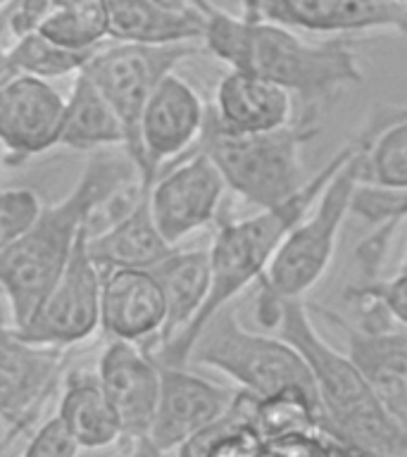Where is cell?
<instances>
[{
  "instance_id": "16",
  "label": "cell",
  "mask_w": 407,
  "mask_h": 457,
  "mask_svg": "<svg viewBox=\"0 0 407 457\" xmlns=\"http://www.w3.org/2000/svg\"><path fill=\"white\" fill-rule=\"evenodd\" d=\"M234 393L227 386L191 374L186 364L160 362L155 417L150 424L143 453H177L188 438L227 410Z\"/></svg>"
},
{
  "instance_id": "28",
  "label": "cell",
  "mask_w": 407,
  "mask_h": 457,
  "mask_svg": "<svg viewBox=\"0 0 407 457\" xmlns=\"http://www.w3.org/2000/svg\"><path fill=\"white\" fill-rule=\"evenodd\" d=\"M345 300L357 312H371L407 327V270H400L393 278L364 277V284L348 286Z\"/></svg>"
},
{
  "instance_id": "38",
  "label": "cell",
  "mask_w": 407,
  "mask_h": 457,
  "mask_svg": "<svg viewBox=\"0 0 407 457\" xmlns=\"http://www.w3.org/2000/svg\"><path fill=\"white\" fill-rule=\"evenodd\" d=\"M0 295H3V291H0Z\"/></svg>"
},
{
  "instance_id": "11",
  "label": "cell",
  "mask_w": 407,
  "mask_h": 457,
  "mask_svg": "<svg viewBox=\"0 0 407 457\" xmlns=\"http://www.w3.org/2000/svg\"><path fill=\"white\" fill-rule=\"evenodd\" d=\"M62 348L36 343L0 317V421L7 441L24 434L55 393Z\"/></svg>"
},
{
  "instance_id": "5",
  "label": "cell",
  "mask_w": 407,
  "mask_h": 457,
  "mask_svg": "<svg viewBox=\"0 0 407 457\" xmlns=\"http://www.w3.org/2000/svg\"><path fill=\"white\" fill-rule=\"evenodd\" d=\"M274 328L305 357L324 424L348 453L407 455V431L386 412L355 362L321 338L305 300H281Z\"/></svg>"
},
{
  "instance_id": "30",
  "label": "cell",
  "mask_w": 407,
  "mask_h": 457,
  "mask_svg": "<svg viewBox=\"0 0 407 457\" xmlns=\"http://www.w3.org/2000/svg\"><path fill=\"white\" fill-rule=\"evenodd\" d=\"M81 445L77 443L70 427L64 424L60 414L50 417L36 428L34 436L29 438L24 455L27 457H71L77 455Z\"/></svg>"
},
{
  "instance_id": "36",
  "label": "cell",
  "mask_w": 407,
  "mask_h": 457,
  "mask_svg": "<svg viewBox=\"0 0 407 457\" xmlns=\"http://www.w3.org/2000/svg\"><path fill=\"white\" fill-rule=\"evenodd\" d=\"M403 3H405V5H407V0H403Z\"/></svg>"
},
{
  "instance_id": "25",
  "label": "cell",
  "mask_w": 407,
  "mask_h": 457,
  "mask_svg": "<svg viewBox=\"0 0 407 457\" xmlns=\"http://www.w3.org/2000/svg\"><path fill=\"white\" fill-rule=\"evenodd\" d=\"M38 31L50 41L77 53H96L110 38L107 0H53Z\"/></svg>"
},
{
  "instance_id": "10",
  "label": "cell",
  "mask_w": 407,
  "mask_h": 457,
  "mask_svg": "<svg viewBox=\"0 0 407 457\" xmlns=\"http://www.w3.org/2000/svg\"><path fill=\"white\" fill-rule=\"evenodd\" d=\"M88 227L81 231L62 274L50 286L21 334L46 345H74L100 328V267L88 255Z\"/></svg>"
},
{
  "instance_id": "23",
  "label": "cell",
  "mask_w": 407,
  "mask_h": 457,
  "mask_svg": "<svg viewBox=\"0 0 407 457\" xmlns=\"http://www.w3.org/2000/svg\"><path fill=\"white\" fill-rule=\"evenodd\" d=\"M81 450L107 448L121 438L120 421L107 400L98 371L74 370L62 378L60 410Z\"/></svg>"
},
{
  "instance_id": "7",
  "label": "cell",
  "mask_w": 407,
  "mask_h": 457,
  "mask_svg": "<svg viewBox=\"0 0 407 457\" xmlns=\"http://www.w3.org/2000/svg\"><path fill=\"white\" fill-rule=\"evenodd\" d=\"M188 360L217 370L257 398L288 388H300L317 398L312 374L300 350L281 336L274 338L243 328L231 303L203 327Z\"/></svg>"
},
{
  "instance_id": "27",
  "label": "cell",
  "mask_w": 407,
  "mask_h": 457,
  "mask_svg": "<svg viewBox=\"0 0 407 457\" xmlns=\"http://www.w3.org/2000/svg\"><path fill=\"white\" fill-rule=\"evenodd\" d=\"M360 179L377 188H407V112L386 124L364 148Z\"/></svg>"
},
{
  "instance_id": "22",
  "label": "cell",
  "mask_w": 407,
  "mask_h": 457,
  "mask_svg": "<svg viewBox=\"0 0 407 457\" xmlns=\"http://www.w3.org/2000/svg\"><path fill=\"white\" fill-rule=\"evenodd\" d=\"M162 288L167 317L157 348L184 331L203 310L210 293V253L207 250L171 248L155 267H150Z\"/></svg>"
},
{
  "instance_id": "4",
  "label": "cell",
  "mask_w": 407,
  "mask_h": 457,
  "mask_svg": "<svg viewBox=\"0 0 407 457\" xmlns=\"http://www.w3.org/2000/svg\"><path fill=\"white\" fill-rule=\"evenodd\" d=\"M350 150H353V138L343 148L336 150L334 157H328L327 164L314 171V177L307 179L305 186L281 205L264 207L243 220L220 221L212 245L207 250L210 253V293H207L205 305L181 334L153 353L157 362L188 364L193 343L203 327L238 293L257 284V278L262 277L267 264L277 253L278 243L305 217L307 210L320 198L321 188L334 177Z\"/></svg>"
},
{
  "instance_id": "35",
  "label": "cell",
  "mask_w": 407,
  "mask_h": 457,
  "mask_svg": "<svg viewBox=\"0 0 407 457\" xmlns=\"http://www.w3.org/2000/svg\"><path fill=\"white\" fill-rule=\"evenodd\" d=\"M0 164H5V162H3V150H0Z\"/></svg>"
},
{
  "instance_id": "26",
  "label": "cell",
  "mask_w": 407,
  "mask_h": 457,
  "mask_svg": "<svg viewBox=\"0 0 407 457\" xmlns=\"http://www.w3.org/2000/svg\"><path fill=\"white\" fill-rule=\"evenodd\" d=\"M93 53H77L57 46L43 36L38 29L27 34L14 36L10 48L0 53V79L10 74H27V77L57 79L79 74Z\"/></svg>"
},
{
  "instance_id": "13",
  "label": "cell",
  "mask_w": 407,
  "mask_h": 457,
  "mask_svg": "<svg viewBox=\"0 0 407 457\" xmlns=\"http://www.w3.org/2000/svg\"><path fill=\"white\" fill-rule=\"evenodd\" d=\"M64 98L48 79L10 74L0 79L3 162L21 164L60 145Z\"/></svg>"
},
{
  "instance_id": "14",
  "label": "cell",
  "mask_w": 407,
  "mask_h": 457,
  "mask_svg": "<svg viewBox=\"0 0 407 457\" xmlns=\"http://www.w3.org/2000/svg\"><path fill=\"white\" fill-rule=\"evenodd\" d=\"M320 312L341 328L343 353L355 362L386 412L407 431V327L362 317L353 324L328 310Z\"/></svg>"
},
{
  "instance_id": "17",
  "label": "cell",
  "mask_w": 407,
  "mask_h": 457,
  "mask_svg": "<svg viewBox=\"0 0 407 457\" xmlns=\"http://www.w3.org/2000/svg\"><path fill=\"white\" fill-rule=\"evenodd\" d=\"M257 14L307 34H407V5L403 0H260Z\"/></svg>"
},
{
  "instance_id": "18",
  "label": "cell",
  "mask_w": 407,
  "mask_h": 457,
  "mask_svg": "<svg viewBox=\"0 0 407 457\" xmlns=\"http://www.w3.org/2000/svg\"><path fill=\"white\" fill-rule=\"evenodd\" d=\"M100 328L110 341H131L150 348L160 341L167 305L162 288L145 267L100 270Z\"/></svg>"
},
{
  "instance_id": "6",
  "label": "cell",
  "mask_w": 407,
  "mask_h": 457,
  "mask_svg": "<svg viewBox=\"0 0 407 457\" xmlns=\"http://www.w3.org/2000/svg\"><path fill=\"white\" fill-rule=\"evenodd\" d=\"M320 134L312 117H303L271 131H231L207 107L205 127L195 148L220 170L228 191L257 210L293 198L305 186L303 145Z\"/></svg>"
},
{
  "instance_id": "21",
  "label": "cell",
  "mask_w": 407,
  "mask_h": 457,
  "mask_svg": "<svg viewBox=\"0 0 407 457\" xmlns=\"http://www.w3.org/2000/svg\"><path fill=\"white\" fill-rule=\"evenodd\" d=\"M110 38L143 46L203 41L205 21L188 3L170 0H107Z\"/></svg>"
},
{
  "instance_id": "33",
  "label": "cell",
  "mask_w": 407,
  "mask_h": 457,
  "mask_svg": "<svg viewBox=\"0 0 407 457\" xmlns=\"http://www.w3.org/2000/svg\"><path fill=\"white\" fill-rule=\"evenodd\" d=\"M10 3H12V0H0V12H3V10H7V5H10Z\"/></svg>"
},
{
  "instance_id": "19",
  "label": "cell",
  "mask_w": 407,
  "mask_h": 457,
  "mask_svg": "<svg viewBox=\"0 0 407 457\" xmlns=\"http://www.w3.org/2000/svg\"><path fill=\"white\" fill-rule=\"evenodd\" d=\"M210 112L231 131H271L293 121V93L260 74L231 70L217 84Z\"/></svg>"
},
{
  "instance_id": "20",
  "label": "cell",
  "mask_w": 407,
  "mask_h": 457,
  "mask_svg": "<svg viewBox=\"0 0 407 457\" xmlns=\"http://www.w3.org/2000/svg\"><path fill=\"white\" fill-rule=\"evenodd\" d=\"M88 255L100 270H112V267H155L164 255H170L171 248L164 241L160 228L153 221L148 205V191H143L131 205L105 227L88 228Z\"/></svg>"
},
{
  "instance_id": "2",
  "label": "cell",
  "mask_w": 407,
  "mask_h": 457,
  "mask_svg": "<svg viewBox=\"0 0 407 457\" xmlns=\"http://www.w3.org/2000/svg\"><path fill=\"white\" fill-rule=\"evenodd\" d=\"M138 177L134 162L98 153L62 200L43 205L29 228L0 255V291L10 305L12 324L21 328L62 274L79 236L105 200Z\"/></svg>"
},
{
  "instance_id": "12",
  "label": "cell",
  "mask_w": 407,
  "mask_h": 457,
  "mask_svg": "<svg viewBox=\"0 0 407 457\" xmlns=\"http://www.w3.org/2000/svg\"><path fill=\"white\" fill-rule=\"evenodd\" d=\"M205 117V103L186 79L179 77L177 71L160 79L145 103L138 127L143 155L141 186L145 191L162 167L195 148Z\"/></svg>"
},
{
  "instance_id": "31",
  "label": "cell",
  "mask_w": 407,
  "mask_h": 457,
  "mask_svg": "<svg viewBox=\"0 0 407 457\" xmlns=\"http://www.w3.org/2000/svg\"><path fill=\"white\" fill-rule=\"evenodd\" d=\"M53 0H12L7 5V29L10 34L21 36L27 31H34L41 24L43 14L48 12V7Z\"/></svg>"
},
{
  "instance_id": "37",
  "label": "cell",
  "mask_w": 407,
  "mask_h": 457,
  "mask_svg": "<svg viewBox=\"0 0 407 457\" xmlns=\"http://www.w3.org/2000/svg\"><path fill=\"white\" fill-rule=\"evenodd\" d=\"M0 53H3V48H0Z\"/></svg>"
},
{
  "instance_id": "29",
  "label": "cell",
  "mask_w": 407,
  "mask_h": 457,
  "mask_svg": "<svg viewBox=\"0 0 407 457\" xmlns=\"http://www.w3.org/2000/svg\"><path fill=\"white\" fill-rule=\"evenodd\" d=\"M41 207V198L31 188L0 191V255L27 231Z\"/></svg>"
},
{
  "instance_id": "24",
  "label": "cell",
  "mask_w": 407,
  "mask_h": 457,
  "mask_svg": "<svg viewBox=\"0 0 407 457\" xmlns=\"http://www.w3.org/2000/svg\"><path fill=\"white\" fill-rule=\"evenodd\" d=\"M60 145L84 153L124 145L121 121L84 70L74 74L70 98H64Z\"/></svg>"
},
{
  "instance_id": "15",
  "label": "cell",
  "mask_w": 407,
  "mask_h": 457,
  "mask_svg": "<svg viewBox=\"0 0 407 457\" xmlns=\"http://www.w3.org/2000/svg\"><path fill=\"white\" fill-rule=\"evenodd\" d=\"M96 371L120 421V441H129L134 453H143L160 393L157 357L141 343L112 338L103 350Z\"/></svg>"
},
{
  "instance_id": "9",
  "label": "cell",
  "mask_w": 407,
  "mask_h": 457,
  "mask_svg": "<svg viewBox=\"0 0 407 457\" xmlns=\"http://www.w3.org/2000/svg\"><path fill=\"white\" fill-rule=\"evenodd\" d=\"M224 191L220 170L198 148L162 167L148 188V205L164 241L179 245L217 220Z\"/></svg>"
},
{
  "instance_id": "3",
  "label": "cell",
  "mask_w": 407,
  "mask_h": 457,
  "mask_svg": "<svg viewBox=\"0 0 407 457\" xmlns=\"http://www.w3.org/2000/svg\"><path fill=\"white\" fill-rule=\"evenodd\" d=\"M405 112L407 107L398 105H378L371 110L364 127L353 136V150L321 188L320 198L278 243L267 270L257 278L255 320L260 321V327H277L281 300L303 298L324 277L334 257L343 221L348 220L355 188L362 184L360 164L364 148L386 124Z\"/></svg>"
},
{
  "instance_id": "34",
  "label": "cell",
  "mask_w": 407,
  "mask_h": 457,
  "mask_svg": "<svg viewBox=\"0 0 407 457\" xmlns=\"http://www.w3.org/2000/svg\"><path fill=\"white\" fill-rule=\"evenodd\" d=\"M400 270H407V255H405V260H403V264H400Z\"/></svg>"
},
{
  "instance_id": "8",
  "label": "cell",
  "mask_w": 407,
  "mask_h": 457,
  "mask_svg": "<svg viewBox=\"0 0 407 457\" xmlns=\"http://www.w3.org/2000/svg\"><path fill=\"white\" fill-rule=\"evenodd\" d=\"M198 43H174V46H143V43H121L96 50L84 71L98 91L105 96L124 129V148L134 162L138 179L143 177V155L138 127L150 93L155 91L164 74L177 70L186 57L198 55Z\"/></svg>"
},
{
  "instance_id": "1",
  "label": "cell",
  "mask_w": 407,
  "mask_h": 457,
  "mask_svg": "<svg viewBox=\"0 0 407 457\" xmlns=\"http://www.w3.org/2000/svg\"><path fill=\"white\" fill-rule=\"evenodd\" d=\"M203 14V46L231 70L277 81L305 105H317L348 86L362 84L364 71L345 38L307 41L264 17L221 10L212 0H186Z\"/></svg>"
},
{
  "instance_id": "32",
  "label": "cell",
  "mask_w": 407,
  "mask_h": 457,
  "mask_svg": "<svg viewBox=\"0 0 407 457\" xmlns=\"http://www.w3.org/2000/svg\"><path fill=\"white\" fill-rule=\"evenodd\" d=\"M238 5H241V14H245V17H260L257 14L260 0H238Z\"/></svg>"
}]
</instances>
